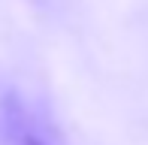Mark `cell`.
I'll use <instances>...</instances> for the list:
<instances>
[{
	"label": "cell",
	"mask_w": 148,
	"mask_h": 145,
	"mask_svg": "<svg viewBox=\"0 0 148 145\" xmlns=\"http://www.w3.org/2000/svg\"><path fill=\"white\" fill-rule=\"evenodd\" d=\"M0 142L3 145H55L45 136L36 115L15 94H3V100H0Z\"/></svg>",
	"instance_id": "obj_1"
}]
</instances>
